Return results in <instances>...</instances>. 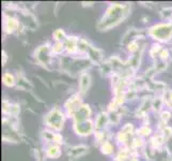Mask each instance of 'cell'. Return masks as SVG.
<instances>
[{"label": "cell", "instance_id": "cell-5", "mask_svg": "<svg viewBox=\"0 0 172 161\" xmlns=\"http://www.w3.org/2000/svg\"><path fill=\"white\" fill-rule=\"evenodd\" d=\"M82 104L81 102H80V97L78 95H75V96H73L72 98H70L67 100V102L65 103V109L67 111V113L73 117V115L79 110V107Z\"/></svg>", "mask_w": 172, "mask_h": 161}, {"label": "cell", "instance_id": "cell-13", "mask_svg": "<svg viewBox=\"0 0 172 161\" xmlns=\"http://www.w3.org/2000/svg\"><path fill=\"white\" fill-rule=\"evenodd\" d=\"M2 82H3V84H4L5 86L11 87V86H14V84H15V78H14V76L11 74V73L7 72V73L3 74Z\"/></svg>", "mask_w": 172, "mask_h": 161}, {"label": "cell", "instance_id": "cell-20", "mask_svg": "<svg viewBox=\"0 0 172 161\" xmlns=\"http://www.w3.org/2000/svg\"><path fill=\"white\" fill-rule=\"evenodd\" d=\"M168 100L172 103V92H170V96H169V98H168Z\"/></svg>", "mask_w": 172, "mask_h": 161}, {"label": "cell", "instance_id": "cell-11", "mask_svg": "<svg viewBox=\"0 0 172 161\" xmlns=\"http://www.w3.org/2000/svg\"><path fill=\"white\" fill-rule=\"evenodd\" d=\"M46 154H47V156L49 158H58L61 154L60 147H59L58 145H55V144L51 145V146L47 148V150H46Z\"/></svg>", "mask_w": 172, "mask_h": 161}, {"label": "cell", "instance_id": "cell-16", "mask_svg": "<svg viewBox=\"0 0 172 161\" xmlns=\"http://www.w3.org/2000/svg\"><path fill=\"white\" fill-rule=\"evenodd\" d=\"M64 47H65V45H64L62 42H57L56 44L53 46V53H55V54L61 53V52L64 49Z\"/></svg>", "mask_w": 172, "mask_h": 161}, {"label": "cell", "instance_id": "cell-19", "mask_svg": "<svg viewBox=\"0 0 172 161\" xmlns=\"http://www.w3.org/2000/svg\"><path fill=\"white\" fill-rule=\"evenodd\" d=\"M169 117H170V114L168 112H162V119L164 121H167L168 119H169Z\"/></svg>", "mask_w": 172, "mask_h": 161}, {"label": "cell", "instance_id": "cell-3", "mask_svg": "<svg viewBox=\"0 0 172 161\" xmlns=\"http://www.w3.org/2000/svg\"><path fill=\"white\" fill-rule=\"evenodd\" d=\"M45 123L53 130H60L63 127L64 118L63 114L58 109H53L48 113L45 117Z\"/></svg>", "mask_w": 172, "mask_h": 161}, {"label": "cell", "instance_id": "cell-4", "mask_svg": "<svg viewBox=\"0 0 172 161\" xmlns=\"http://www.w3.org/2000/svg\"><path fill=\"white\" fill-rule=\"evenodd\" d=\"M74 130L79 135H88L93 131V123L91 120H85L74 123Z\"/></svg>", "mask_w": 172, "mask_h": 161}, {"label": "cell", "instance_id": "cell-18", "mask_svg": "<svg viewBox=\"0 0 172 161\" xmlns=\"http://www.w3.org/2000/svg\"><path fill=\"white\" fill-rule=\"evenodd\" d=\"M149 132H150V128H148V127H143L140 130H138V134H142V135H146V134H149Z\"/></svg>", "mask_w": 172, "mask_h": 161}, {"label": "cell", "instance_id": "cell-8", "mask_svg": "<svg viewBox=\"0 0 172 161\" xmlns=\"http://www.w3.org/2000/svg\"><path fill=\"white\" fill-rule=\"evenodd\" d=\"M90 75L88 73H83L80 75V82H79V89L81 94H85L86 91L88 90L89 86H90Z\"/></svg>", "mask_w": 172, "mask_h": 161}, {"label": "cell", "instance_id": "cell-10", "mask_svg": "<svg viewBox=\"0 0 172 161\" xmlns=\"http://www.w3.org/2000/svg\"><path fill=\"white\" fill-rule=\"evenodd\" d=\"M87 151H88L87 146L80 145V146H75V147H73L72 149H70L69 155L72 156V157H74V158H78V157H80L81 155L86 154Z\"/></svg>", "mask_w": 172, "mask_h": 161}, {"label": "cell", "instance_id": "cell-9", "mask_svg": "<svg viewBox=\"0 0 172 161\" xmlns=\"http://www.w3.org/2000/svg\"><path fill=\"white\" fill-rule=\"evenodd\" d=\"M4 28L8 32H13L18 28V21L13 17H8L4 21Z\"/></svg>", "mask_w": 172, "mask_h": 161}, {"label": "cell", "instance_id": "cell-2", "mask_svg": "<svg viewBox=\"0 0 172 161\" xmlns=\"http://www.w3.org/2000/svg\"><path fill=\"white\" fill-rule=\"evenodd\" d=\"M150 33L156 40L168 41L172 37V26L170 24H158L152 27Z\"/></svg>", "mask_w": 172, "mask_h": 161}, {"label": "cell", "instance_id": "cell-12", "mask_svg": "<svg viewBox=\"0 0 172 161\" xmlns=\"http://www.w3.org/2000/svg\"><path fill=\"white\" fill-rule=\"evenodd\" d=\"M107 123H108V116H107V114H105V113L100 114V115L97 116V118H96V121H95L96 129L105 128Z\"/></svg>", "mask_w": 172, "mask_h": 161}, {"label": "cell", "instance_id": "cell-15", "mask_svg": "<svg viewBox=\"0 0 172 161\" xmlns=\"http://www.w3.org/2000/svg\"><path fill=\"white\" fill-rule=\"evenodd\" d=\"M112 150H113V147H112V145L110 144V143L104 142V144L102 145V151H103L104 154L109 155V154L112 153Z\"/></svg>", "mask_w": 172, "mask_h": 161}, {"label": "cell", "instance_id": "cell-1", "mask_svg": "<svg viewBox=\"0 0 172 161\" xmlns=\"http://www.w3.org/2000/svg\"><path fill=\"white\" fill-rule=\"evenodd\" d=\"M130 4H121V3L110 5L100 21L98 28L101 30H107L116 26L119 23H121V21L126 18V16L130 13Z\"/></svg>", "mask_w": 172, "mask_h": 161}, {"label": "cell", "instance_id": "cell-17", "mask_svg": "<svg viewBox=\"0 0 172 161\" xmlns=\"http://www.w3.org/2000/svg\"><path fill=\"white\" fill-rule=\"evenodd\" d=\"M137 48H138V44L137 42H135V41H132V42H130V44H128V49L132 52H135L137 51Z\"/></svg>", "mask_w": 172, "mask_h": 161}, {"label": "cell", "instance_id": "cell-6", "mask_svg": "<svg viewBox=\"0 0 172 161\" xmlns=\"http://www.w3.org/2000/svg\"><path fill=\"white\" fill-rule=\"evenodd\" d=\"M90 115H91L90 106L88 104H82L81 106L79 107V110L77 111L74 115H73V118H74L75 123H81V121L88 120V118H89Z\"/></svg>", "mask_w": 172, "mask_h": 161}, {"label": "cell", "instance_id": "cell-14", "mask_svg": "<svg viewBox=\"0 0 172 161\" xmlns=\"http://www.w3.org/2000/svg\"><path fill=\"white\" fill-rule=\"evenodd\" d=\"M53 38L57 42H61L62 40L65 39V32L62 29H57L56 31L53 32Z\"/></svg>", "mask_w": 172, "mask_h": 161}, {"label": "cell", "instance_id": "cell-7", "mask_svg": "<svg viewBox=\"0 0 172 161\" xmlns=\"http://www.w3.org/2000/svg\"><path fill=\"white\" fill-rule=\"evenodd\" d=\"M35 57L37 60L43 64H47L49 59H51V55H49V48L48 45H42L37 48V51H35Z\"/></svg>", "mask_w": 172, "mask_h": 161}]
</instances>
